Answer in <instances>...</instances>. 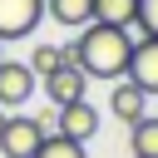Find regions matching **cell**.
<instances>
[{
  "instance_id": "1",
  "label": "cell",
  "mask_w": 158,
  "mask_h": 158,
  "mask_svg": "<svg viewBox=\"0 0 158 158\" xmlns=\"http://www.w3.org/2000/svg\"><path fill=\"white\" fill-rule=\"evenodd\" d=\"M69 54H74V64H79L89 79H123V74H128V54H133V30L89 20V25L74 35Z\"/></svg>"
},
{
  "instance_id": "2",
  "label": "cell",
  "mask_w": 158,
  "mask_h": 158,
  "mask_svg": "<svg viewBox=\"0 0 158 158\" xmlns=\"http://www.w3.org/2000/svg\"><path fill=\"white\" fill-rule=\"evenodd\" d=\"M44 123L40 118H30V114H10L5 118V128H0V153L5 158H35L40 153V143H44Z\"/></svg>"
},
{
  "instance_id": "3",
  "label": "cell",
  "mask_w": 158,
  "mask_h": 158,
  "mask_svg": "<svg viewBox=\"0 0 158 158\" xmlns=\"http://www.w3.org/2000/svg\"><path fill=\"white\" fill-rule=\"evenodd\" d=\"M40 89V74L20 59H0V109H25L30 94Z\"/></svg>"
},
{
  "instance_id": "4",
  "label": "cell",
  "mask_w": 158,
  "mask_h": 158,
  "mask_svg": "<svg viewBox=\"0 0 158 158\" xmlns=\"http://www.w3.org/2000/svg\"><path fill=\"white\" fill-rule=\"evenodd\" d=\"M54 133H64V138H79V143H89V138L99 133V109H94L89 99L59 104V109H54Z\"/></svg>"
},
{
  "instance_id": "5",
  "label": "cell",
  "mask_w": 158,
  "mask_h": 158,
  "mask_svg": "<svg viewBox=\"0 0 158 158\" xmlns=\"http://www.w3.org/2000/svg\"><path fill=\"white\" fill-rule=\"evenodd\" d=\"M123 79H133L148 99L158 94V35H138L133 40V54H128V74Z\"/></svg>"
},
{
  "instance_id": "6",
  "label": "cell",
  "mask_w": 158,
  "mask_h": 158,
  "mask_svg": "<svg viewBox=\"0 0 158 158\" xmlns=\"http://www.w3.org/2000/svg\"><path fill=\"white\" fill-rule=\"evenodd\" d=\"M44 20V0H0V40H25Z\"/></svg>"
},
{
  "instance_id": "7",
  "label": "cell",
  "mask_w": 158,
  "mask_h": 158,
  "mask_svg": "<svg viewBox=\"0 0 158 158\" xmlns=\"http://www.w3.org/2000/svg\"><path fill=\"white\" fill-rule=\"evenodd\" d=\"M84 79H89V74H84L79 64H59L54 74H44V79H40V89H44V94H49V104L59 109V104H74V99H84V89H89Z\"/></svg>"
},
{
  "instance_id": "8",
  "label": "cell",
  "mask_w": 158,
  "mask_h": 158,
  "mask_svg": "<svg viewBox=\"0 0 158 158\" xmlns=\"http://www.w3.org/2000/svg\"><path fill=\"white\" fill-rule=\"evenodd\" d=\"M109 114H114L118 123H138V118L148 114V94H143L133 79H123V84H114V94H109Z\"/></svg>"
},
{
  "instance_id": "9",
  "label": "cell",
  "mask_w": 158,
  "mask_h": 158,
  "mask_svg": "<svg viewBox=\"0 0 158 158\" xmlns=\"http://www.w3.org/2000/svg\"><path fill=\"white\" fill-rule=\"evenodd\" d=\"M44 15L64 30H84L94 20V0H44Z\"/></svg>"
},
{
  "instance_id": "10",
  "label": "cell",
  "mask_w": 158,
  "mask_h": 158,
  "mask_svg": "<svg viewBox=\"0 0 158 158\" xmlns=\"http://www.w3.org/2000/svg\"><path fill=\"white\" fill-rule=\"evenodd\" d=\"M128 148L143 153V158H158V118L143 114L138 123H128Z\"/></svg>"
},
{
  "instance_id": "11",
  "label": "cell",
  "mask_w": 158,
  "mask_h": 158,
  "mask_svg": "<svg viewBox=\"0 0 158 158\" xmlns=\"http://www.w3.org/2000/svg\"><path fill=\"white\" fill-rule=\"evenodd\" d=\"M94 20L133 30V20H138V0H94Z\"/></svg>"
},
{
  "instance_id": "12",
  "label": "cell",
  "mask_w": 158,
  "mask_h": 158,
  "mask_svg": "<svg viewBox=\"0 0 158 158\" xmlns=\"http://www.w3.org/2000/svg\"><path fill=\"white\" fill-rule=\"evenodd\" d=\"M59 64H74V54H69V44H35V54H30V69L44 79V74H54Z\"/></svg>"
},
{
  "instance_id": "13",
  "label": "cell",
  "mask_w": 158,
  "mask_h": 158,
  "mask_svg": "<svg viewBox=\"0 0 158 158\" xmlns=\"http://www.w3.org/2000/svg\"><path fill=\"white\" fill-rule=\"evenodd\" d=\"M35 158H89V153H84V143H79V138L44 133V143H40V153H35Z\"/></svg>"
},
{
  "instance_id": "14",
  "label": "cell",
  "mask_w": 158,
  "mask_h": 158,
  "mask_svg": "<svg viewBox=\"0 0 158 158\" xmlns=\"http://www.w3.org/2000/svg\"><path fill=\"white\" fill-rule=\"evenodd\" d=\"M138 35H158V0H138V20H133V40Z\"/></svg>"
},
{
  "instance_id": "15",
  "label": "cell",
  "mask_w": 158,
  "mask_h": 158,
  "mask_svg": "<svg viewBox=\"0 0 158 158\" xmlns=\"http://www.w3.org/2000/svg\"><path fill=\"white\" fill-rule=\"evenodd\" d=\"M5 118H10V114H5V109H0V128H5Z\"/></svg>"
},
{
  "instance_id": "16",
  "label": "cell",
  "mask_w": 158,
  "mask_h": 158,
  "mask_svg": "<svg viewBox=\"0 0 158 158\" xmlns=\"http://www.w3.org/2000/svg\"><path fill=\"white\" fill-rule=\"evenodd\" d=\"M0 59H5V40H0Z\"/></svg>"
},
{
  "instance_id": "17",
  "label": "cell",
  "mask_w": 158,
  "mask_h": 158,
  "mask_svg": "<svg viewBox=\"0 0 158 158\" xmlns=\"http://www.w3.org/2000/svg\"><path fill=\"white\" fill-rule=\"evenodd\" d=\"M133 158H143V153H133Z\"/></svg>"
}]
</instances>
